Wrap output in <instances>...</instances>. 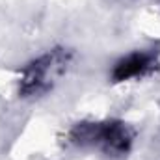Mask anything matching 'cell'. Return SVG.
Wrapping results in <instances>:
<instances>
[{
	"mask_svg": "<svg viewBox=\"0 0 160 160\" xmlns=\"http://www.w3.org/2000/svg\"><path fill=\"white\" fill-rule=\"evenodd\" d=\"M153 56L151 54H145V52H134L127 58L119 60L114 67V73L112 77L116 82H125V80H130L134 77H142L145 75L151 67H153Z\"/></svg>",
	"mask_w": 160,
	"mask_h": 160,
	"instance_id": "obj_3",
	"label": "cell"
},
{
	"mask_svg": "<svg viewBox=\"0 0 160 160\" xmlns=\"http://www.w3.org/2000/svg\"><path fill=\"white\" fill-rule=\"evenodd\" d=\"M132 130L119 121H108V123H93V134L91 143L101 145L110 155H123L128 151L132 143Z\"/></svg>",
	"mask_w": 160,
	"mask_h": 160,
	"instance_id": "obj_2",
	"label": "cell"
},
{
	"mask_svg": "<svg viewBox=\"0 0 160 160\" xmlns=\"http://www.w3.org/2000/svg\"><path fill=\"white\" fill-rule=\"evenodd\" d=\"M65 63H67V56L60 50H52V52L38 58L28 67H24L19 91L24 97L45 93L52 86L54 78L63 71Z\"/></svg>",
	"mask_w": 160,
	"mask_h": 160,
	"instance_id": "obj_1",
	"label": "cell"
}]
</instances>
